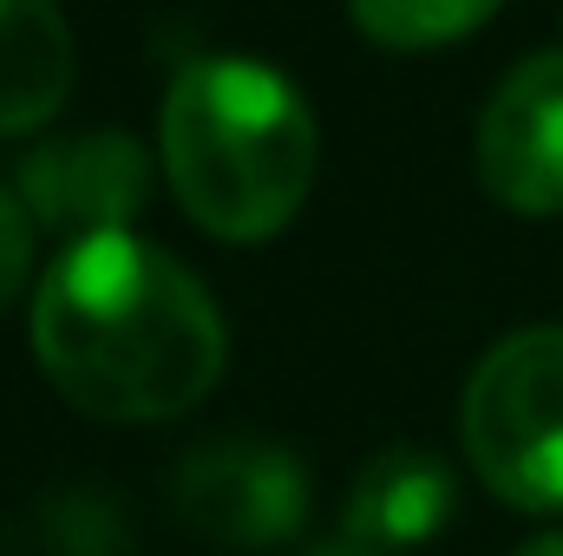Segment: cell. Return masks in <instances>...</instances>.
I'll return each instance as SVG.
<instances>
[{
  "instance_id": "obj_1",
  "label": "cell",
  "mask_w": 563,
  "mask_h": 556,
  "mask_svg": "<svg viewBox=\"0 0 563 556\" xmlns=\"http://www.w3.org/2000/svg\"><path fill=\"white\" fill-rule=\"evenodd\" d=\"M33 360L66 407L112 425L190 413L230 367L210 288L132 230L79 236L33 288Z\"/></svg>"
},
{
  "instance_id": "obj_2",
  "label": "cell",
  "mask_w": 563,
  "mask_h": 556,
  "mask_svg": "<svg viewBox=\"0 0 563 556\" xmlns=\"http://www.w3.org/2000/svg\"><path fill=\"white\" fill-rule=\"evenodd\" d=\"M157 164L177 210L217 243H269L308 203L321 132L288 73L210 53L177 66L157 105Z\"/></svg>"
},
{
  "instance_id": "obj_3",
  "label": "cell",
  "mask_w": 563,
  "mask_h": 556,
  "mask_svg": "<svg viewBox=\"0 0 563 556\" xmlns=\"http://www.w3.org/2000/svg\"><path fill=\"white\" fill-rule=\"evenodd\" d=\"M459 438L511 511H563V327L505 334L465 380Z\"/></svg>"
},
{
  "instance_id": "obj_4",
  "label": "cell",
  "mask_w": 563,
  "mask_h": 556,
  "mask_svg": "<svg viewBox=\"0 0 563 556\" xmlns=\"http://www.w3.org/2000/svg\"><path fill=\"white\" fill-rule=\"evenodd\" d=\"M170 511L210 551H276L308 518V465L256 432L203 438L170 465Z\"/></svg>"
},
{
  "instance_id": "obj_5",
  "label": "cell",
  "mask_w": 563,
  "mask_h": 556,
  "mask_svg": "<svg viewBox=\"0 0 563 556\" xmlns=\"http://www.w3.org/2000/svg\"><path fill=\"white\" fill-rule=\"evenodd\" d=\"M20 203L53 236H112L151 203V151L132 132H79L33 144L13 170Z\"/></svg>"
},
{
  "instance_id": "obj_6",
  "label": "cell",
  "mask_w": 563,
  "mask_h": 556,
  "mask_svg": "<svg viewBox=\"0 0 563 556\" xmlns=\"http://www.w3.org/2000/svg\"><path fill=\"white\" fill-rule=\"evenodd\" d=\"M478 184L518 216L563 210V46L531 53L478 112Z\"/></svg>"
},
{
  "instance_id": "obj_7",
  "label": "cell",
  "mask_w": 563,
  "mask_h": 556,
  "mask_svg": "<svg viewBox=\"0 0 563 556\" xmlns=\"http://www.w3.org/2000/svg\"><path fill=\"white\" fill-rule=\"evenodd\" d=\"M452 504H459V478H452V465L439 452H426V445H387L347 485L341 537L374 556L420 551L426 537L445 531Z\"/></svg>"
},
{
  "instance_id": "obj_8",
  "label": "cell",
  "mask_w": 563,
  "mask_h": 556,
  "mask_svg": "<svg viewBox=\"0 0 563 556\" xmlns=\"http://www.w3.org/2000/svg\"><path fill=\"white\" fill-rule=\"evenodd\" d=\"M79 53L53 0H0V138L46 132L73 92Z\"/></svg>"
},
{
  "instance_id": "obj_9",
  "label": "cell",
  "mask_w": 563,
  "mask_h": 556,
  "mask_svg": "<svg viewBox=\"0 0 563 556\" xmlns=\"http://www.w3.org/2000/svg\"><path fill=\"white\" fill-rule=\"evenodd\" d=\"M498 7L505 0H347V20L387 53H432L478 33Z\"/></svg>"
},
{
  "instance_id": "obj_10",
  "label": "cell",
  "mask_w": 563,
  "mask_h": 556,
  "mask_svg": "<svg viewBox=\"0 0 563 556\" xmlns=\"http://www.w3.org/2000/svg\"><path fill=\"white\" fill-rule=\"evenodd\" d=\"M99 511H106L99 498H53V511H46L53 556H112L119 537H132V524H119V518L99 524Z\"/></svg>"
},
{
  "instance_id": "obj_11",
  "label": "cell",
  "mask_w": 563,
  "mask_h": 556,
  "mask_svg": "<svg viewBox=\"0 0 563 556\" xmlns=\"http://www.w3.org/2000/svg\"><path fill=\"white\" fill-rule=\"evenodd\" d=\"M26 276H33V210L20 203V190L0 184V308L20 301Z\"/></svg>"
},
{
  "instance_id": "obj_12",
  "label": "cell",
  "mask_w": 563,
  "mask_h": 556,
  "mask_svg": "<svg viewBox=\"0 0 563 556\" xmlns=\"http://www.w3.org/2000/svg\"><path fill=\"white\" fill-rule=\"evenodd\" d=\"M518 556H563V537H531Z\"/></svg>"
},
{
  "instance_id": "obj_13",
  "label": "cell",
  "mask_w": 563,
  "mask_h": 556,
  "mask_svg": "<svg viewBox=\"0 0 563 556\" xmlns=\"http://www.w3.org/2000/svg\"><path fill=\"white\" fill-rule=\"evenodd\" d=\"M308 556H374V551H361V544H347V537H341V544H321V551H308Z\"/></svg>"
}]
</instances>
